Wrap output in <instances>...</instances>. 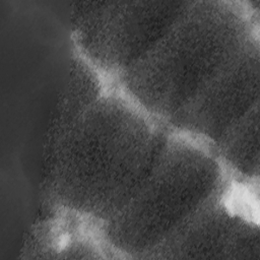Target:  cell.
I'll list each match as a JSON object with an SVG mask.
<instances>
[{
	"label": "cell",
	"instance_id": "5",
	"mask_svg": "<svg viewBox=\"0 0 260 260\" xmlns=\"http://www.w3.org/2000/svg\"><path fill=\"white\" fill-rule=\"evenodd\" d=\"M258 187L233 180L144 259L259 258Z\"/></svg>",
	"mask_w": 260,
	"mask_h": 260
},
{
	"label": "cell",
	"instance_id": "7",
	"mask_svg": "<svg viewBox=\"0 0 260 260\" xmlns=\"http://www.w3.org/2000/svg\"><path fill=\"white\" fill-rule=\"evenodd\" d=\"M259 104L251 109L216 147L231 179L242 184H258Z\"/></svg>",
	"mask_w": 260,
	"mask_h": 260
},
{
	"label": "cell",
	"instance_id": "2",
	"mask_svg": "<svg viewBox=\"0 0 260 260\" xmlns=\"http://www.w3.org/2000/svg\"><path fill=\"white\" fill-rule=\"evenodd\" d=\"M258 8L188 1L169 29L114 84L166 126L226 64L259 41Z\"/></svg>",
	"mask_w": 260,
	"mask_h": 260
},
{
	"label": "cell",
	"instance_id": "6",
	"mask_svg": "<svg viewBox=\"0 0 260 260\" xmlns=\"http://www.w3.org/2000/svg\"><path fill=\"white\" fill-rule=\"evenodd\" d=\"M259 104V41L226 64L167 124L215 149Z\"/></svg>",
	"mask_w": 260,
	"mask_h": 260
},
{
	"label": "cell",
	"instance_id": "3",
	"mask_svg": "<svg viewBox=\"0 0 260 260\" xmlns=\"http://www.w3.org/2000/svg\"><path fill=\"white\" fill-rule=\"evenodd\" d=\"M231 181L213 146L169 129L145 176L101 222L103 235L118 257L144 259Z\"/></svg>",
	"mask_w": 260,
	"mask_h": 260
},
{
	"label": "cell",
	"instance_id": "4",
	"mask_svg": "<svg viewBox=\"0 0 260 260\" xmlns=\"http://www.w3.org/2000/svg\"><path fill=\"white\" fill-rule=\"evenodd\" d=\"M187 4L188 1L90 3L74 20V52L114 83L169 29Z\"/></svg>",
	"mask_w": 260,
	"mask_h": 260
},
{
	"label": "cell",
	"instance_id": "1",
	"mask_svg": "<svg viewBox=\"0 0 260 260\" xmlns=\"http://www.w3.org/2000/svg\"><path fill=\"white\" fill-rule=\"evenodd\" d=\"M168 132L112 84L49 137L45 189L50 203L101 223L145 176Z\"/></svg>",
	"mask_w": 260,
	"mask_h": 260
}]
</instances>
